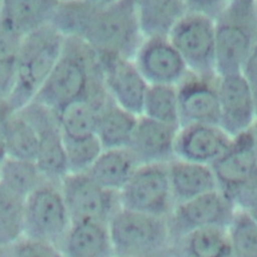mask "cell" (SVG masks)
<instances>
[{
	"instance_id": "obj_30",
	"label": "cell",
	"mask_w": 257,
	"mask_h": 257,
	"mask_svg": "<svg viewBox=\"0 0 257 257\" xmlns=\"http://www.w3.org/2000/svg\"><path fill=\"white\" fill-rule=\"evenodd\" d=\"M227 228L210 226L195 229L187 236V252L190 257H230L231 245Z\"/></svg>"
},
{
	"instance_id": "obj_5",
	"label": "cell",
	"mask_w": 257,
	"mask_h": 257,
	"mask_svg": "<svg viewBox=\"0 0 257 257\" xmlns=\"http://www.w3.org/2000/svg\"><path fill=\"white\" fill-rule=\"evenodd\" d=\"M112 251L119 257H141L157 251L166 242L168 226L157 217L118 208L107 221Z\"/></svg>"
},
{
	"instance_id": "obj_28",
	"label": "cell",
	"mask_w": 257,
	"mask_h": 257,
	"mask_svg": "<svg viewBox=\"0 0 257 257\" xmlns=\"http://www.w3.org/2000/svg\"><path fill=\"white\" fill-rule=\"evenodd\" d=\"M41 178L35 162L6 157L0 166V184L25 200L41 185Z\"/></svg>"
},
{
	"instance_id": "obj_42",
	"label": "cell",
	"mask_w": 257,
	"mask_h": 257,
	"mask_svg": "<svg viewBox=\"0 0 257 257\" xmlns=\"http://www.w3.org/2000/svg\"><path fill=\"white\" fill-rule=\"evenodd\" d=\"M89 3H92L94 5H98V6H105V5H108V4H111L117 0H85Z\"/></svg>"
},
{
	"instance_id": "obj_21",
	"label": "cell",
	"mask_w": 257,
	"mask_h": 257,
	"mask_svg": "<svg viewBox=\"0 0 257 257\" xmlns=\"http://www.w3.org/2000/svg\"><path fill=\"white\" fill-rule=\"evenodd\" d=\"M140 163L127 149H105L85 172L101 187L118 193Z\"/></svg>"
},
{
	"instance_id": "obj_6",
	"label": "cell",
	"mask_w": 257,
	"mask_h": 257,
	"mask_svg": "<svg viewBox=\"0 0 257 257\" xmlns=\"http://www.w3.org/2000/svg\"><path fill=\"white\" fill-rule=\"evenodd\" d=\"M168 38L188 69L199 75H216L215 22L210 16L187 10L174 24Z\"/></svg>"
},
{
	"instance_id": "obj_4",
	"label": "cell",
	"mask_w": 257,
	"mask_h": 257,
	"mask_svg": "<svg viewBox=\"0 0 257 257\" xmlns=\"http://www.w3.org/2000/svg\"><path fill=\"white\" fill-rule=\"evenodd\" d=\"M80 38L98 53H115L134 59L145 37L133 0L96 5Z\"/></svg>"
},
{
	"instance_id": "obj_37",
	"label": "cell",
	"mask_w": 257,
	"mask_h": 257,
	"mask_svg": "<svg viewBox=\"0 0 257 257\" xmlns=\"http://www.w3.org/2000/svg\"><path fill=\"white\" fill-rule=\"evenodd\" d=\"M15 61H0V103L6 102L14 85Z\"/></svg>"
},
{
	"instance_id": "obj_23",
	"label": "cell",
	"mask_w": 257,
	"mask_h": 257,
	"mask_svg": "<svg viewBox=\"0 0 257 257\" xmlns=\"http://www.w3.org/2000/svg\"><path fill=\"white\" fill-rule=\"evenodd\" d=\"M144 37L168 36L188 10L185 0H133Z\"/></svg>"
},
{
	"instance_id": "obj_13",
	"label": "cell",
	"mask_w": 257,
	"mask_h": 257,
	"mask_svg": "<svg viewBox=\"0 0 257 257\" xmlns=\"http://www.w3.org/2000/svg\"><path fill=\"white\" fill-rule=\"evenodd\" d=\"M218 74L199 75L190 70L177 84L180 126L193 123L219 124Z\"/></svg>"
},
{
	"instance_id": "obj_29",
	"label": "cell",
	"mask_w": 257,
	"mask_h": 257,
	"mask_svg": "<svg viewBox=\"0 0 257 257\" xmlns=\"http://www.w3.org/2000/svg\"><path fill=\"white\" fill-rule=\"evenodd\" d=\"M25 199L0 184V246L16 243L25 231Z\"/></svg>"
},
{
	"instance_id": "obj_2",
	"label": "cell",
	"mask_w": 257,
	"mask_h": 257,
	"mask_svg": "<svg viewBox=\"0 0 257 257\" xmlns=\"http://www.w3.org/2000/svg\"><path fill=\"white\" fill-rule=\"evenodd\" d=\"M64 38L50 24L22 37L13 89L5 102L12 113L33 101L60 55Z\"/></svg>"
},
{
	"instance_id": "obj_38",
	"label": "cell",
	"mask_w": 257,
	"mask_h": 257,
	"mask_svg": "<svg viewBox=\"0 0 257 257\" xmlns=\"http://www.w3.org/2000/svg\"><path fill=\"white\" fill-rule=\"evenodd\" d=\"M229 0H186L187 9L200 12L215 19Z\"/></svg>"
},
{
	"instance_id": "obj_43",
	"label": "cell",
	"mask_w": 257,
	"mask_h": 257,
	"mask_svg": "<svg viewBox=\"0 0 257 257\" xmlns=\"http://www.w3.org/2000/svg\"><path fill=\"white\" fill-rule=\"evenodd\" d=\"M0 6H1V0H0Z\"/></svg>"
},
{
	"instance_id": "obj_22",
	"label": "cell",
	"mask_w": 257,
	"mask_h": 257,
	"mask_svg": "<svg viewBox=\"0 0 257 257\" xmlns=\"http://www.w3.org/2000/svg\"><path fill=\"white\" fill-rule=\"evenodd\" d=\"M109 99L98 111L95 136L103 150L128 148L138 117Z\"/></svg>"
},
{
	"instance_id": "obj_26",
	"label": "cell",
	"mask_w": 257,
	"mask_h": 257,
	"mask_svg": "<svg viewBox=\"0 0 257 257\" xmlns=\"http://www.w3.org/2000/svg\"><path fill=\"white\" fill-rule=\"evenodd\" d=\"M39 137L33 122L21 111L11 113L7 126V157L35 162Z\"/></svg>"
},
{
	"instance_id": "obj_24",
	"label": "cell",
	"mask_w": 257,
	"mask_h": 257,
	"mask_svg": "<svg viewBox=\"0 0 257 257\" xmlns=\"http://www.w3.org/2000/svg\"><path fill=\"white\" fill-rule=\"evenodd\" d=\"M104 104L85 96L54 110L63 138L78 140L95 136L98 111Z\"/></svg>"
},
{
	"instance_id": "obj_3",
	"label": "cell",
	"mask_w": 257,
	"mask_h": 257,
	"mask_svg": "<svg viewBox=\"0 0 257 257\" xmlns=\"http://www.w3.org/2000/svg\"><path fill=\"white\" fill-rule=\"evenodd\" d=\"M214 22L217 74L240 72L257 42V0H229Z\"/></svg>"
},
{
	"instance_id": "obj_18",
	"label": "cell",
	"mask_w": 257,
	"mask_h": 257,
	"mask_svg": "<svg viewBox=\"0 0 257 257\" xmlns=\"http://www.w3.org/2000/svg\"><path fill=\"white\" fill-rule=\"evenodd\" d=\"M179 126L150 118L138 117L128 150L141 164L169 163L175 159V141Z\"/></svg>"
},
{
	"instance_id": "obj_44",
	"label": "cell",
	"mask_w": 257,
	"mask_h": 257,
	"mask_svg": "<svg viewBox=\"0 0 257 257\" xmlns=\"http://www.w3.org/2000/svg\"><path fill=\"white\" fill-rule=\"evenodd\" d=\"M185 2H186V0H185Z\"/></svg>"
},
{
	"instance_id": "obj_7",
	"label": "cell",
	"mask_w": 257,
	"mask_h": 257,
	"mask_svg": "<svg viewBox=\"0 0 257 257\" xmlns=\"http://www.w3.org/2000/svg\"><path fill=\"white\" fill-rule=\"evenodd\" d=\"M117 195L120 208L164 218L174 201L167 163L141 164Z\"/></svg>"
},
{
	"instance_id": "obj_14",
	"label": "cell",
	"mask_w": 257,
	"mask_h": 257,
	"mask_svg": "<svg viewBox=\"0 0 257 257\" xmlns=\"http://www.w3.org/2000/svg\"><path fill=\"white\" fill-rule=\"evenodd\" d=\"M133 60L149 84L177 85L189 71L168 36L145 37Z\"/></svg>"
},
{
	"instance_id": "obj_32",
	"label": "cell",
	"mask_w": 257,
	"mask_h": 257,
	"mask_svg": "<svg viewBox=\"0 0 257 257\" xmlns=\"http://www.w3.org/2000/svg\"><path fill=\"white\" fill-rule=\"evenodd\" d=\"M228 235L234 257H257V224L243 210L235 213Z\"/></svg>"
},
{
	"instance_id": "obj_10",
	"label": "cell",
	"mask_w": 257,
	"mask_h": 257,
	"mask_svg": "<svg viewBox=\"0 0 257 257\" xmlns=\"http://www.w3.org/2000/svg\"><path fill=\"white\" fill-rule=\"evenodd\" d=\"M25 231L31 239L54 242L71 224L61 191L40 185L25 200Z\"/></svg>"
},
{
	"instance_id": "obj_36",
	"label": "cell",
	"mask_w": 257,
	"mask_h": 257,
	"mask_svg": "<svg viewBox=\"0 0 257 257\" xmlns=\"http://www.w3.org/2000/svg\"><path fill=\"white\" fill-rule=\"evenodd\" d=\"M241 72L244 75L252 92L257 115V42L254 45L248 58L246 59Z\"/></svg>"
},
{
	"instance_id": "obj_17",
	"label": "cell",
	"mask_w": 257,
	"mask_h": 257,
	"mask_svg": "<svg viewBox=\"0 0 257 257\" xmlns=\"http://www.w3.org/2000/svg\"><path fill=\"white\" fill-rule=\"evenodd\" d=\"M232 138L219 124L182 125L176 136L175 158L211 165L229 147Z\"/></svg>"
},
{
	"instance_id": "obj_31",
	"label": "cell",
	"mask_w": 257,
	"mask_h": 257,
	"mask_svg": "<svg viewBox=\"0 0 257 257\" xmlns=\"http://www.w3.org/2000/svg\"><path fill=\"white\" fill-rule=\"evenodd\" d=\"M95 6L85 0H60L50 25L64 37L80 38Z\"/></svg>"
},
{
	"instance_id": "obj_20",
	"label": "cell",
	"mask_w": 257,
	"mask_h": 257,
	"mask_svg": "<svg viewBox=\"0 0 257 257\" xmlns=\"http://www.w3.org/2000/svg\"><path fill=\"white\" fill-rule=\"evenodd\" d=\"M167 168L173 198L178 203L218 189L210 165L175 158Z\"/></svg>"
},
{
	"instance_id": "obj_8",
	"label": "cell",
	"mask_w": 257,
	"mask_h": 257,
	"mask_svg": "<svg viewBox=\"0 0 257 257\" xmlns=\"http://www.w3.org/2000/svg\"><path fill=\"white\" fill-rule=\"evenodd\" d=\"M210 166L218 189L237 206L257 185V163L249 130L233 137L229 147Z\"/></svg>"
},
{
	"instance_id": "obj_11",
	"label": "cell",
	"mask_w": 257,
	"mask_h": 257,
	"mask_svg": "<svg viewBox=\"0 0 257 257\" xmlns=\"http://www.w3.org/2000/svg\"><path fill=\"white\" fill-rule=\"evenodd\" d=\"M18 111L26 115L37 130L39 145L35 164L42 177L62 180L68 174V166L64 140L55 111L35 101Z\"/></svg>"
},
{
	"instance_id": "obj_15",
	"label": "cell",
	"mask_w": 257,
	"mask_h": 257,
	"mask_svg": "<svg viewBox=\"0 0 257 257\" xmlns=\"http://www.w3.org/2000/svg\"><path fill=\"white\" fill-rule=\"evenodd\" d=\"M235 215V204L219 189L179 202L172 212L175 228L185 235L210 226L228 228Z\"/></svg>"
},
{
	"instance_id": "obj_34",
	"label": "cell",
	"mask_w": 257,
	"mask_h": 257,
	"mask_svg": "<svg viewBox=\"0 0 257 257\" xmlns=\"http://www.w3.org/2000/svg\"><path fill=\"white\" fill-rule=\"evenodd\" d=\"M14 257H62L50 242L28 238L18 244Z\"/></svg>"
},
{
	"instance_id": "obj_12",
	"label": "cell",
	"mask_w": 257,
	"mask_h": 257,
	"mask_svg": "<svg viewBox=\"0 0 257 257\" xmlns=\"http://www.w3.org/2000/svg\"><path fill=\"white\" fill-rule=\"evenodd\" d=\"M98 56L104 85L111 99L127 111L142 115L149 83L134 60L115 53H98Z\"/></svg>"
},
{
	"instance_id": "obj_39",
	"label": "cell",
	"mask_w": 257,
	"mask_h": 257,
	"mask_svg": "<svg viewBox=\"0 0 257 257\" xmlns=\"http://www.w3.org/2000/svg\"><path fill=\"white\" fill-rule=\"evenodd\" d=\"M11 111L6 103H0V166L7 157L6 152V139H7V126Z\"/></svg>"
},
{
	"instance_id": "obj_19",
	"label": "cell",
	"mask_w": 257,
	"mask_h": 257,
	"mask_svg": "<svg viewBox=\"0 0 257 257\" xmlns=\"http://www.w3.org/2000/svg\"><path fill=\"white\" fill-rule=\"evenodd\" d=\"M59 2L60 0H1L0 19L23 37L49 25Z\"/></svg>"
},
{
	"instance_id": "obj_25",
	"label": "cell",
	"mask_w": 257,
	"mask_h": 257,
	"mask_svg": "<svg viewBox=\"0 0 257 257\" xmlns=\"http://www.w3.org/2000/svg\"><path fill=\"white\" fill-rule=\"evenodd\" d=\"M111 250L105 223L83 221L71 224L66 239L68 257H107Z\"/></svg>"
},
{
	"instance_id": "obj_1",
	"label": "cell",
	"mask_w": 257,
	"mask_h": 257,
	"mask_svg": "<svg viewBox=\"0 0 257 257\" xmlns=\"http://www.w3.org/2000/svg\"><path fill=\"white\" fill-rule=\"evenodd\" d=\"M85 96H109L98 53L81 38L65 37L60 55L33 101L57 110Z\"/></svg>"
},
{
	"instance_id": "obj_40",
	"label": "cell",
	"mask_w": 257,
	"mask_h": 257,
	"mask_svg": "<svg viewBox=\"0 0 257 257\" xmlns=\"http://www.w3.org/2000/svg\"><path fill=\"white\" fill-rule=\"evenodd\" d=\"M237 206L246 212L257 224V185L245 195Z\"/></svg>"
},
{
	"instance_id": "obj_33",
	"label": "cell",
	"mask_w": 257,
	"mask_h": 257,
	"mask_svg": "<svg viewBox=\"0 0 257 257\" xmlns=\"http://www.w3.org/2000/svg\"><path fill=\"white\" fill-rule=\"evenodd\" d=\"M68 174L85 173L103 150L96 136L85 139H64Z\"/></svg>"
},
{
	"instance_id": "obj_35",
	"label": "cell",
	"mask_w": 257,
	"mask_h": 257,
	"mask_svg": "<svg viewBox=\"0 0 257 257\" xmlns=\"http://www.w3.org/2000/svg\"><path fill=\"white\" fill-rule=\"evenodd\" d=\"M22 36L8 28L0 19V61H15Z\"/></svg>"
},
{
	"instance_id": "obj_9",
	"label": "cell",
	"mask_w": 257,
	"mask_h": 257,
	"mask_svg": "<svg viewBox=\"0 0 257 257\" xmlns=\"http://www.w3.org/2000/svg\"><path fill=\"white\" fill-rule=\"evenodd\" d=\"M71 224L95 221L107 224L119 208L118 195L97 184L87 173H69L62 179L61 190Z\"/></svg>"
},
{
	"instance_id": "obj_27",
	"label": "cell",
	"mask_w": 257,
	"mask_h": 257,
	"mask_svg": "<svg viewBox=\"0 0 257 257\" xmlns=\"http://www.w3.org/2000/svg\"><path fill=\"white\" fill-rule=\"evenodd\" d=\"M142 114L155 120L180 127L177 86L170 84H149L144 99Z\"/></svg>"
},
{
	"instance_id": "obj_41",
	"label": "cell",
	"mask_w": 257,
	"mask_h": 257,
	"mask_svg": "<svg viewBox=\"0 0 257 257\" xmlns=\"http://www.w3.org/2000/svg\"><path fill=\"white\" fill-rule=\"evenodd\" d=\"M249 132L251 135V141H252V148H253V153L255 156V160L257 163V117L249 127Z\"/></svg>"
},
{
	"instance_id": "obj_16",
	"label": "cell",
	"mask_w": 257,
	"mask_h": 257,
	"mask_svg": "<svg viewBox=\"0 0 257 257\" xmlns=\"http://www.w3.org/2000/svg\"><path fill=\"white\" fill-rule=\"evenodd\" d=\"M220 126L231 137L249 130L256 109L250 87L242 72L218 75Z\"/></svg>"
}]
</instances>
